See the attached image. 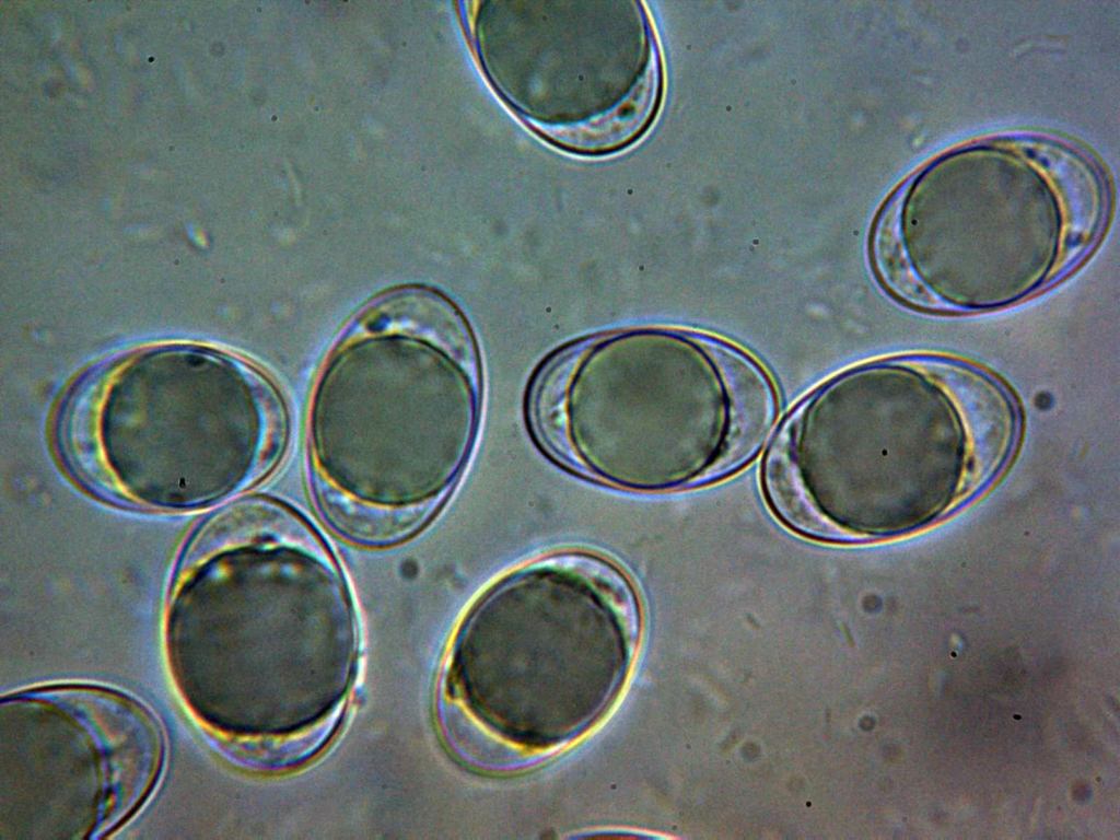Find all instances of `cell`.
<instances>
[{"instance_id": "cell-4", "label": "cell", "mask_w": 1120, "mask_h": 840, "mask_svg": "<svg viewBox=\"0 0 1120 840\" xmlns=\"http://www.w3.org/2000/svg\"><path fill=\"white\" fill-rule=\"evenodd\" d=\"M103 412L113 457L228 458L255 478L276 464L288 431L283 400L264 373L188 349L135 358L115 378Z\"/></svg>"}, {"instance_id": "cell-5", "label": "cell", "mask_w": 1120, "mask_h": 840, "mask_svg": "<svg viewBox=\"0 0 1120 840\" xmlns=\"http://www.w3.org/2000/svg\"><path fill=\"white\" fill-rule=\"evenodd\" d=\"M585 457L588 478L608 444L630 421L595 478L631 491L697 485L730 446L738 423L734 368L720 341L699 331L673 330L666 365L651 393ZM630 407H623L627 409Z\"/></svg>"}, {"instance_id": "cell-1", "label": "cell", "mask_w": 1120, "mask_h": 840, "mask_svg": "<svg viewBox=\"0 0 1120 840\" xmlns=\"http://www.w3.org/2000/svg\"><path fill=\"white\" fill-rule=\"evenodd\" d=\"M639 625L630 581L603 557L562 551L516 568L457 634L445 680L452 714L465 711L448 718L454 736L492 765L569 742L618 691Z\"/></svg>"}, {"instance_id": "cell-3", "label": "cell", "mask_w": 1120, "mask_h": 840, "mask_svg": "<svg viewBox=\"0 0 1120 840\" xmlns=\"http://www.w3.org/2000/svg\"><path fill=\"white\" fill-rule=\"evenodd\" d=\"M478 415L476 360L462 317L431 290H393L348 323L322 370L310 420L312 476L362 456L359 464L390 456L392 464L425 465L451 493Z\"/></svg>"}, {"instance_id": "cell-2", "label": "cell", "mask_w": 1120, "mask_h": 840, "mask_svg": "<svg viewBox=\"0 0 1120 840\" xmlns=\"http://www.w3.org/2000/svg\"><path fill=\"white\" fill-rule=\"evenodd\" d=\"M889 360L848 370L790 412L769 451L770 504L804 535L854 541L933 518L960 491L965 444L953 417L929 396L902 401Z\"/></svg>"}]
</instances>
